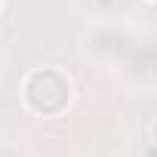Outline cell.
<instances>
[{
    "label": "cell",
    "instance_id": "cell-1",
    "mask_svg": "<svg viewBox=\"0 0 157 157\" xmlns=\"http://www.w3.org/2000/svg\"><path fill=\"white\" fill-rule=\"evenodd\" d=\"M71 77L59 68H34L22 83V102L31 114L56 117L71 102Z\"/></svg>",
    "mask_w": 157,
    "mask_h": 157
},
{
    "label": "cell",
    "instance_id": "cell-2",
    "mask_svg": "<svg viewBox=\"0 0 157 157\" xmlns=\"http://www.w3.org/2000/svg\"><path fill=\"white\" fill-rule=\"evenodd\" d=\"M151 142L157 145V117H154V123H151Z\"/></svg>",
    "mask_w": 157,
    "mask_h": 157
},
{
    "label": "cell",
    "instance_id": "cell-3",
    "mask_svg": "<svg viewBox=\"0 0 157 157\" xmlns=\"http://www.w3.org/2000/svg\"><path fill=\"white\" fill-rule=\"evenodd\" d=\"M0 6H3V0H0Z\"/></svg>",
    "mask_w": 157,
    "mask_h": 157
},
{
    "label": "cell",
    "instance_id": "cell-4",
    "mask_svg": "<svg viewBox=\"0 0 157 157\" xmlns=\"http://www.w3.org/2000/svg\"><path fill=\"white\" fill-rule=\"evenodd\" d=\"M151 3H157V0H151Z\"/></svg>",
    "mask_w": 157,
    "mask_h": 157
}]
</instances>
